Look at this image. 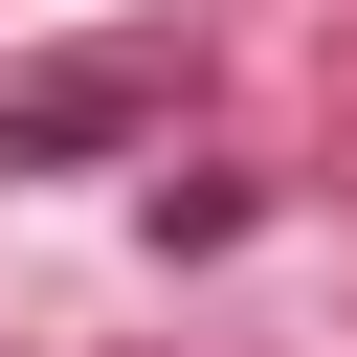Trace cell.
<instances>
[{
    "label": "cell",
    "mask_w": 357,
    "mask_h": 357,
    "mask_svg": "<svg viewBox=\"0 0 357 357\" xmlns=\"http://www.w3.org/2000/svg\"><path fill=\"white\" fill-rule=\"evenodd\" d=\"M134 112H156V45H89V67H22L0 89V156H112Z\"/></svg>",
    "instance_id": "1"
}]
</instances>
